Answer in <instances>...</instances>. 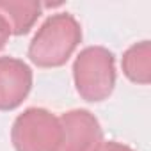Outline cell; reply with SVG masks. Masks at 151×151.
Returning <instances> with one entry per match:
<instances>
[{
    "mask_svg": "<svg viewBox=\"0 0 151 151\" xmlns=\"http://www.w3.org/2000/svg\"><path fill=\"white\" fill-rule=\"evenodd\" d=\"M96 151H133V149L123 142H117V140H107V142L103 140Z\"/></svg>",
    "mask_w": 151,
    "mask_h": 151,
    "instance_id": "ba28073f",
    "label": "cell"
},
{
    "mask_svg": "<svg viewBox=\"0 0 151 151\" xmlns=\"http://www.w3.org/2000/svg\"><path fill=\"white\" fill-rule=\"evenodd\" d=\"M73 82L82 100L100 103L116 87V57L105 46H87L73 62Z\"/></svg>",
    "mask_w": 151,
    "mask_h": 151,
    "instance_id": "7a4b0ae2",
    "label": "cell"
},
{
    "mask_svg": "<svg viewBox=\"0 0 151 151\" xmlns=\"http://www.w3.org/2000/svg\"><path fill=\"white\" fill-rule=\"evenodd\" d=\"M60 142L57 151H96L103 142V130L96 116L86 109H73L59 117Z\"/></svg>",
    "mask_w": 151,
    "mask_h": 151,
    "instance_id": "277c9868",
    "label": "cell"
},
{
    "mask_svg": "<svg viewBox=\"0 0 151 151\" xmlns=\"http://www.w3.org/2000/svg\"><path fill=\"white\" fill-rule=\"evenodd\" d=\"M9 37H11V30L7 27V23L4 22V18L0 16V50L6 46V43L9 41Z\"/></svg>",
    "mask_w": 151,
    "mask_h": 151,
    "instance_id": "9c48e42d",
    "label": "cell"
},
{
    "mask_svg": "<svg viewBox=\"0 0 151 151\" xmlns=\"http://www.w3.org/2000/svg\"><path fill=\"white\" fill-rule=\"evenodd\" d=\"M11 142L16 151H57L60 142V123L46 109L30 107L13 123Z\"/></svg>",
    "mask_w": 151,
    "mask_h": 151,
    "instance_id": "3957f363",
    "label": "cell"
},
{
    "mask_svg": "<svg viewBox=\"0 0 151 151\" xmlns=\"http://www.w3.org/2000/svg\"><path fill=\"white\" fill-rule=\"evenodd\" d=\"M41 11L43 6L36 0H0V16L7 23L11 36L27 34L41 16Z\"/></svg>",
    "mask_w": 151,
    "mask_h": 151,
    "instance_id": "8992f818",
    "label": "cell"
},
{
    "mask_svg": "<svg viewBox=\"0 0 151 151\" xmlns=\"http://www.w3.org/2000/svg\"><path fill=\"white\" fill-rule=\"evenodd\" d=\"M121 68L130 82L147 86L151 82V43L144 39L132 45L123 53Z\"/></svg>",
    "mask_w": 151,
    "mask_h": 151,
    "instance_id": "52a82bcc",
    "label": "cell"
},
{
    "mask_svg": "<svg viewBox=\"0 0 151 151\" xmlns=\"http://www.w3.org/2000/svg\"><path fill=\"white\" fill-rule=\"evenodd\" d=\"M82 41V27L69 13H57L45 20L29 45V59L37 68L64 66Z\"/></svg>",
    "mask_w": 151,
    "mask_h": 151,
    "instance_id": "6da1fadb",
    "label": "cell"
},
{
    "mask_svg": "<svg viewBox=\"0 0 151 151\" xmlns=\"http://www.w3.org/2000/svg\"><path fill=\"white\" fill-rule=\"evenodd\" d=\"M32 69L16 57H0V110H14L32 89Z\"/></svg>",
    "mask_w": 151,
    "mask_h": 151,
    "instance_id": "5b68a950",
    "label": "cell"
}]
</instances>
